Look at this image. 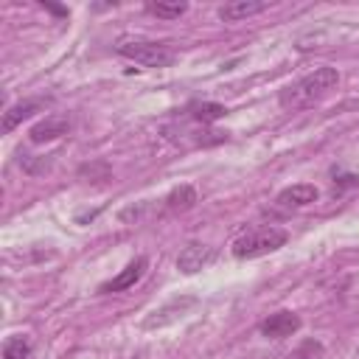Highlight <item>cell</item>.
<instances>
[{
	"label": "cell",
	"instance_id": "8992f818",
	"mask_svg": "<svg viewBox=\"0 0 359 359\" xmlns=\"http://www.w3.org/2000/svg\"><path fill=\"white\" fill-rule=\"evenodd\" d=\"M146 266H149V261L143 258V255H137L135 261H129L112 280H107V283H101L98 286V292L101 294H112V292H126V289H132L140 278H143V272H146Z\"/></svg>",
	"mask_w": 359,
	"mask_h": 359
},
{
	"label": "cell",
	"instance_id": "6da1fadb",
	"mask_svg": "<svg viewBox=\"0 0 359 359\" xmlns=\"http://www.w3.org/2000/svg\"><path fill=\"white\" fill-rule=\"evenodd\" d=\"M339 84V73L337 67H314L309 76L286 84L280 93H278V104L283 109H306V107H314L317 101H323L334 87Z\"/></svg>",
	"mask_w": 359,
	"mask_h": 359
},
{
	"label": "cell",
	"instance_id": "5b68a950",
	"mask_svg": "<svg viewBox=\"0 0 359 359\" xmlns=\"http://www.w3.org/2000/svg\"><path fill=\"white\" fill-rule=\"evenodd\" d=\"M213 258H216V250H213V247L199 244V241H191V244H185L182 252L177 255V269H180L182 275H194V272H199L202 266H208Z\"/></svg>",
	"mask_w": 359,
	"mask_h": 359
},
{
	"label": "cell",
	"instance_id": "ba28073f",
	"mask_svg": "<svg viewBox=\"0 0 359 359\" xmlns=\"http://www.w3.org/2000/svg\"><path fill=\"white\" fill-rule=\"evenodd\" d=\"M317 196H320L317 185H311V182H297V185L283 188L275 202H278L280 208H306V205H311Z\"/></svg>",
	"mask_w": 359,
	"mask_h": 359
},
{
	"label": "cell",
	"instance_id": "30bf717a",
	"mask_svg": "<svg viewBox=\"0 0 359 359\" xmlns=\"http://www.w3.org/2000/svg\"><path fill=\"white\" fill-rule=\"evenodd\" d=\"M264 8H266L264 0H236V3H224L219 8V17L224 22H241V20L252 17V14H261Z\"/></svg>",
	"mask_w": 359,
	"mask_h": 359
},
{
	"label": "cell",
	"instance_id": "277c9868",
	"mask_svg": "<svg viewBox=\"0 0 359 359\" xmlns=\"http://www.w3.org/2000/svg\"><path fill=\"white\" fill-rule=\"evenodd\" d=\"M70 126H73L70 115H65V112H53V115L42 118L39 123H34L31 132H28V137H31V143H48V140H56V137L67 135Z\"/></svg>",
	"mask_w": 359,
	"mask_h": 359
},
{
	"label": "cell",
	"instance_id": "7a4b0ae2",
	"mask_svg": "<svg viewBox=\"0 0 359 359\" xmlns=\"http://www.w3.org/2000/svg\"><path fill=\"white\" fill-rule=\"evenodd\" d=\"M115 53L143 67H168L174 62V50L165 42L140 39V36H121L115 42Z\"/></svg>",
	"mask_w": 359,
	"mask_h": 359
},
{
	"label": "cell",
	"instance_id": "9a60e30c",
	"mask_svg": "<svg viewBox=\"0 0 359 359\" xmlns=\"http://www.w3.org/2000/svg\"><path fill=\"white\" fill-rule=\"evenodd\" d=\"M31 356V339L22 334H14L3 342V359H28Z\"/></svg>",
	"mask_w": 359,
	"mask_h": 359
},
{
	"label": "cell",
	"instance_id": "52a82bcc",
	"mask_svg": "<svg viewBox=\"0 0 359 359\" xmlns=\"http://www.w3.org/2000/svg\"><path fill=\"white\" fill-rule=\"evenodd\" d=\"M300 328V317L294 311H275L261 323V334L266 339H286Z\"/></svg>",
	"mask_w": 359,
	"mask_h": 359
},
{
	"label": "cell",
	"instance_id": "8fae6325",
	"mask_svg": "<svg viewBox=\"0 0 359 359\" xmlns=\"http://www.w3.org/2000/svg\"><path fill=\"white\" fill-rule=\"evenodd\" d=\"M39 107H42V101H39V98H28V101H20V104L8 107V109L3 112V132L17 129V126H20L25 118H31Z\"/></svg>",
	"mask_w": 359,
	"mask_h": 359
},
{
	"label": "cell",
	"instance_id": "9c48e42d",
	"mask_svg": "<svg viewBox=\"0 0 359 359\" xmlns=\"http://www.w3.org/2000/svg\"><path fill=\"white\" fill-rule=\"evenodd\" d=\"M196 303V297H174L171 303H165L163 309H157L149 320H146V328H160V325H168V323H174L177 317H182L185 314V309H191Z\"/></svg>",
	"mask_w": 359,
	"mask_h": 359
},
{
	"label": "cell",
	"instance_id": "4fadbf2b",
	"mask_svg": "<svg viewBox=\"0 0 359 359\" xmlns=\"http://www.w3.org/2000/svg\"><path fill=\"white\" fill-rule=\"evenodd\" d=\"M196 202H199V196H196V188H194V185H180V188H174V191L165 196V208H168L171 213L191 210Z\"/></svg>",
	"mask_w": 359,
	"mask_h": 359
},
{
	"label": "cell",
	"instance_id": "3957f363",
	"mask_svg": "<svg viewBox=\"0 0 359 359\" xmlns=\"http://www.w3.org/2000/svg\"><path fill=\"white\" fill-rule=\"evenodd\" d=\"M286 230L283 227H275V224H264V227H252L247 230L244 236H238L230 247V252L236 258H261L266 252H275L286 244Z\"/></svg>",
	"mask_w": 359,
	"mask_h": 359
},
{
	"label": "cell",
	"instance_id": "5bb4252c",
	"mask_svg": "<svg viewBox=\"0 0 359 359\" xmlns=\"http://www.w3.org/2000/svg\"><path fill=\"white\" fill-rule=\"evenodd\" d=\"M146 11L160 17V20H177V17H182L188 11V3L185 0H171V3L168 0H157V3H146Z\"/></svg>",
	"mask_w": 359,
	"mask_h": 359
},
{
	"label": "cell",
	"instance_id": "7c38bea8",
	"mask_svg": "<svg viewBox=\"0 0 359 359\" xmlns=\"http://www.w3.org/2000/svg\"><path fill=\"white\" fill-rule=\"evenodd\" d=\"M188 115H191V121H196V123L205 126V123H213V121L224 118L227 115V107H222L216 101H194L188 107Z\"/></svg>",
	"mask_w": 359,
	"mask_h": 359
}]
</instances>
